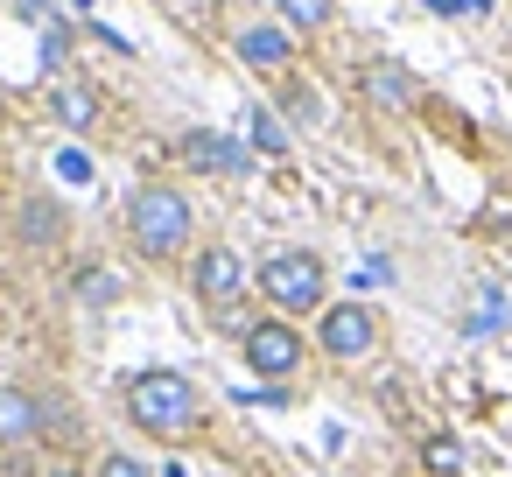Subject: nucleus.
Wrapping results in <instances>:
<instances>
[{
	"label": "nucleus",
	"mask_w": 512,
	"mask_h": 477,
	"mask_svg": "<svg viewBox=\"0 0 512 477\" xmlns=\"http://www.w3.org/2000/svg\"><path fill=\"white\" fill-rule=\"evenodd\" d=\"M288 106H295V120H316V99H309V85H295V92H288Z\"/></svg>",
	"instance_id": "6ab92c4d"
},
{
	"label": "nucleus",
	"mask_w": 512,
	"mask_h": 477,
	"mask_svg": "<svg viewBox=\"0 0 512 477\" xmlns=\"http://www.w3.org/2000/svg\"><path fill=\"white\" fill-rule=\"evenodd\" d=\"M15 239H22L29 253L64 246V204H50V197H22V204H15Z\"/></svg>",
	"instance_id": "0eeeda50"
},
{
	"label": "nucleus",
	"mask_w": 512,
	"mask_h": 477,
	"mask_svg": "<svg viewBox=\"0 0 512 477\" xmlns=\"http://www.w3.org/2000/svg\"><path fill=\"white\" fill-rule=\"evenodd\" d=\"M260 295L295 323V316H323L330 309V274H323V260L309 253V246H281V253H267L260 260Z\"/></svg>",
	"instance_id": "7ed1b4c3"
},
{
	"label": "nucleus",
	"mask_w": 512,
	"mask_h": 477,
	"mask_svg": "<svg viewBox=\"0 0 512 477\" xmlns=\"http://www.w3.org/2000/svg\"><path fill=\"white\" fill-rule=\"evenodd\" d=\"M50 113H57L64 127H92V120H99V99H92L85 85H57V92H50Z\"/></svg>",
	"instance_id": "ddd939ff"
},
{
	"label": "nucleus",
	"mask_w": 512,
	"mask_h": 477,
	"mask_svg": "<svg viewBox=\"0 0 512 477\" xmlns=\"http://www.w3.org/2000/svg\"><path fill=\"white\" fill-rule=\"evenodd\" d=\"M365 99H372V106L407 113V106H414V78H407L400 64H372V71H365Z\"/></svg>",
	"instance_id": "9b49d317"
},
{
	"label": "nucleus",
	"mask_w": 512,
	"mask_h": 477,
	"mask_svg": "<svg viewBox=\"0 0 512 477\" xmlns=\"http://www.w3.org/2000/svg\"><path fill=\"white\" fill-rule=\"evenodd\" d=\"M127 421H134L148 442H190V435L204 428V393H197L183 372H169V365L134 372V379H127Z\"/></svg>",
	"instance_id": "f257e3e1"
},
{
	"label": "nucleus",
	"mask_w": 512,
	"mask_h": 477,
	"mask_svg": "<svg viewBox=\"0 0 512 477\" xmlns=\"http://www.w3.org/2000/svg\"><path fill=\"white\" fill-rule=\"evenodd\" d=\"M190 295L204 302V309H232L239 295H246V260L232 253V246H204L197 260H190Z\"/></svg>",
	"instance_id": "423d86ee"
},
{
	"label": "nucleus",
	"mask_w": 512,
	"mask_h": 477,
	"mask_svg": "<svg viewBox=\"0 0 512 477\" xmlns=\"http://www.w3.org/2000/svg\"><path fill=\"white\" fill-rule=\"evenodd\" d=\"M190 232H197V211L176 183H141L127 197V239L141 260H176L190 246Z\"/></svg>",
	"instance_id": "f03ea898"
},
{
	"label": "nucleus",
	"mask_w": 512,
	"mask_h": 477,
	"mask_svg": "<svg viewBox=\"0 0 512 477\" xmlns=\"http://www.w3.org/2000/svg\"><path fill=\"white\" fill-rule=\"evenodd\" d=\"M253 148H267V155H281V148H288V134H281V120H274V113H253Z\"/></svg>",
	"instance_id": "a211bd4d"
},
{
	"label": "nucleus",
	"mask_w": 512,
	"mask_h": 477,
	"mask_svg": "<svg viewBox=\"0 0 512 477\" xmlns=\"http://www.w3.org/2000/svg\"><path fill=\"white\" fill-rule=\"evenodd\" d=\"M183 162H190V169H204V176H218V169H225V176H239V169H246V155H239L225 134H190V141H183Z\"/></svg>",
	"instance_id": "9d476101"
},
{
	"label": "nucleus",
	"mask_w": 512,
	"mask_h": 477,
	"mask_svg": "<svg viewBox=\"0 0 512 477\" xmlns=\"http://www.w3.org/2000/svg\"><path fill=\"white\" fill-rule=\"evenodd\" d=\"M99 477H155V470H148L141 456H127V449H106V456H99Z\"/></svg>",
	"instance_id": "f3484780"
},
{
	"label": "nucleus",
	"mask_w": 512,
	"mask_h": 477,
	"mask_svg": "<svg viewBox=\"0 0 512 477\" xmlns=\"http://www.w3.org/2000/svg\"><path fill=\"white\" fill-rule=\"evenodd\" d=\"M43 435V400L22 386H0V449H22Z\"/></svg>",
	"instance_id": "6e6552de"
},
{
	"label": "nucleus",
	"mask_w": 512,
	"mask_h": 477,
	"mask_svg": "<svg viewBox=\"0 0 512 477\" xmlns=\"http://www.w3.org/2000/svg\"><path fill=\"white\" fill-rule=\"evenodd\" d=\"M239 351H246V365H253L260 379H295L302 358H309V344H302V330H295L288 316H260V323H246Z\"/></svg>",
	"instance_id": "20e7f679"
},
{
	"label": "nucleus",
	"mask_w": 512,
	"mask_h": 477,
	"mask_svg": "<svg viewBox=\"0 0 512 477\" xmlns=\"http://www.w3.org/2000/svg\"><path fill=\"white\" fill-rule=\"evenodd\" d=\"M232 50H239V64H253V71H288V64H295V43H288L274 22L239 29V36H232Z\"/></svg>",
	"instance_id": "1a4fd4ad"
},
{
	"label": "nucleus",
	"mask_w": 512,
	"mask_h": 477,
	"mask_svg": "<svg viewBox=\"0 0 512 477\" xmlns=\"http://www.w3.org/2000/svg\"><path fill=\"white\" fill-rule=\"evenodd\" d=\"M316 344H323L330 358H344V365L372 358V351H379V309H372V302H330V309L316 316Z\"/></svg>",
	"instance_id": "39448f33"
},
{
	"label": "nucleus",
	"mask_w": 512,
	"mask_h": 477,
	"mask_svg": "<svg viewBox=\"0 0 512 477\" xmlns=\"http://www.w3.org/2000/svg\"><path fill=\"white\" fill-rule=\"evenodd\" d=\"M421 470H428V477H456V470H463V442H456V435H428V442H421Z\"/></svg>",
	"instance_id": "4468645a"
},
{
	"label": "nucleus",
	"mask_w": 512,
	"mask_h": 477,
	"mask_svg": "<svg viewBox=\"0 0 512 477\" xmlns=\"http://www.w3.org/2000/svg\"><path fill=\"white\" fill-rule=\"evenodd\" d=\"M43 477H85V470H78V463H50Z\"/></svg>",
	"instance_id": "aec40b11"
},
{
	"label": "nucleus",
	"mask_w": 512,
	"mask_h": 477,
	"mask_svg": "<svg viewBox=\"0 0 512 477\" xmlns=\"http://www.w3.org/2000/svg\"><path fill=\"white\" fill-rule=\"evenodd\" d=\"M71 295H78L85 309H113V302L127 295V281H120L113 267H92V260H85V267L71 274Z\"/></svg>",
	"instance_id": "f8f14e48"
},
{
	"label": "nucleus",
	"mask_w": 512,
	"mask_h": 477,
	"mask_svg": "<svg viewBox=\"0 0 512 477\" xmlns=\"http://www.w3.org/2000/svg\"><path fill=\"white\" fill-rule=\"evenodd\" d=\"M43 435H64V442H78L85 428H78V414H71V400H43Z\"/></svg>",
	"instance_id": "2eb2a0df"
},
{
	"label": "nucleus",
	"mask_w": 512,
	"mask_h": 477,
	"mask_svg": "<svg viewBox=\"0 0 512 477\" xmlns=\"http://www.w3.org/2000/svg\"><path fill=\"white\" fill-rule=\"evenodd\" d=\"M281 15H288L295 29H323V22H330V0H281Z\"/></svg>",
	"instance_id": "dca6fc26"
}]
</instances>
